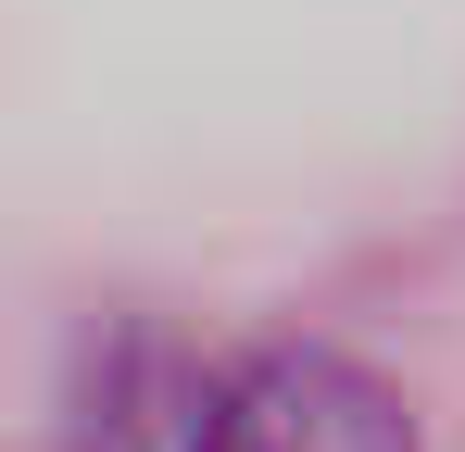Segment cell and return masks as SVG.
<instances>
[{
  "mask_svg": "<svg viewBox=\"0 0 465 452\" xmlns=\"http://www.w3.org/2000/svg\"><path fill=\"white\" fill-rule=\"evenodd\" d=\"M126 452H415V402L327 339H264L239 365L163 377Z\"/></svg>",
  "mask_w": 465,
  "mask_h": 452,
  "instance_id": "1",
  "label": "cell"
}]
</instances>
